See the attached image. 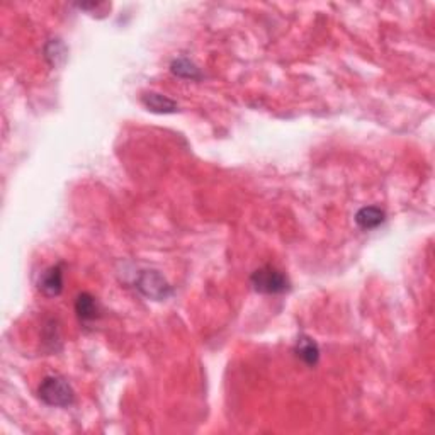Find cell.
Returning <instances> with one entry per match:
<instances>
[{"label":"cell","instance_id":"6da1fadb","mask_svg":"<svg viewBox=\"0 0 435 435\" xmlns=\"http://www.w3.org/2000/svg\"><path fill=\"white\" fill-rule=\"evenodd\" d=\"M38 396L48 406L67 408L75 402V391L65 377L46 376L38 388Z\"/></svg>","mask_w":435,"mask_h":435},{"label":"cell","instance_id":"7a4b0ae2","mask_svg":"<svg viewBox=\"0 0 435 435\" xmlns=\"http://www.w3.org/2000/svg\"><path fill=\"white\" fill-rule=\"evenodd\" d=\"M250 284H252L253 291L260 292V294H283L291 290L287 276L276 269L274 265H264V267L257 269L250 276Z\"/></svg>","mask_w":435,"mask_h":435},{"label":"cell","instance_id":"3957f363","mask_svg":"<svg viewBox=\"0 0 435 435\" xmlns=\"http://www.w3.org/2000/svg\"><path fill=\"white\" fill-rule=\"evenodd\" d=\"M136 290L145 296V298L155 299V301H165L172 294L171 284L165 280V277L159 271H141L136 277Z\"/></svg>","mask_w":435,"mask_h":435},{"label":"cell","instance_id":"277c9868","mask_svg":"<svg viewBox=\"0 0 435 435\" xmlns=\"http://www.w3.org/2000/svg\"><path fill=\"white\" fill-rule=\"evenodd\" d=\"M38 290L43 292L48 298H55L63 291V264L52 265L41 272L40 280H38Z\"/></svg>","mask_w":435,"mask_h":435},{"label":"cell","instance_id":"5b68a950","mask_svg":"<svg viewBox=\"0 0 435 435\" xmlns=\"http://www.w3.org/2000/svg\"><path fill=\"white\" fill-rule=\"evenodd\" d=\"M141 102L146 109L155 114H174L179 109L175 101H172L167 95L159 94V92H145L141 95Z\"/></svg>","mask_w":435,"mask_h":435},{"label":"cell","instance_id":"8992f818","mask_svg":"<svg viewBox=\"0 0 435 435\" xmlns=\"http://www.w3.org/2000/svg\"><path fill=\"white\" fill-rule=\"evenodd\" d=\"M294 352L298 359H301L308 367H315L318 364L319 347L317 342L311 337H308V335H299L294 345Z\"/></svg>","mask_w":435,"mask_h":435},{"label":"cell","instance_id":"52a82bcc","mask_svg":"<svg viewBox=\"0 0 435 435\" xmlns=\"http://www.w3.org/2000/svg\"><path fill=\"white\" fill-rule=\"evenodd\" d=\"M75 313L79 317L80 322L84 323H90L95 322L101 315V310H99V303L95 301V298L88 292H82V294L77 296L75 301Z\"/></svg>","mask_w":435,"mask_h":435},{"label":"cell","instance_id":"ba28073f","mask_svg":"<svg viewBox=\"0 0 435 435\" xmlns=\"http://www.w3.org/2000/svg\"><path fill=\"white\" fill-rule=\"evenodd\" d=\"M384 219H386V213H384L381 207L376 206H365L361 207L356 214V223L361 230L369 232V230H374L379 225H383Z\"/></svg>","mask_w":435,"mask_h":435},{"label":"cell","instance_id":"9c48e42d","mask_svg":"<svg viewBox=\"0 0 435 435\" xmlns=\"http://www.w3.org/2000/svg\"><path fill=\"white\" fill-rule=\"evenodd\" d=\"M171 72L174 73L179 79H186V80H201L203 73L192 63L191 60L187 58H177L171 63Z\"/></svg>","mask_w":435,"mask_h":435},{"label":"cell","instance_id":"30bf717a","mask_svg":"<svg viewBox=\"0 0 435 435\" xmlns=\"http://www.w3.org/2000/svg\"><path fill=\"white\" fill-rule=\"evenodd\" d=\"M49 46H52V52H49V49H45V53H46V60L49 61V63L52 65H58L60 61H63L65 60V46H63V43H61L60 40H52L48 43Z\"/></svg>","mask_w":435,"mask_h":435}]
</instances>
